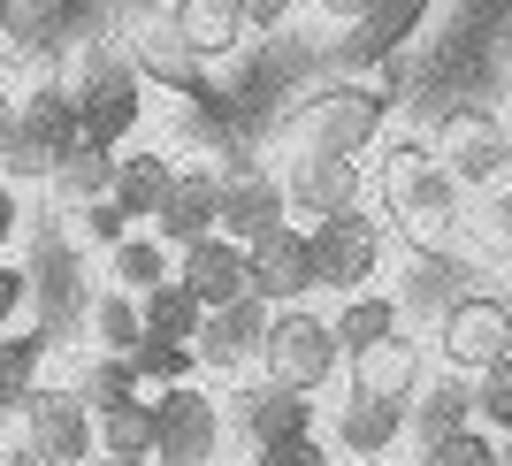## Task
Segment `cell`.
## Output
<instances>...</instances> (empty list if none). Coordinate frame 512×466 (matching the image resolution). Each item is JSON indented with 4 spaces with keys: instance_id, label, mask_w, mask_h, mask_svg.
I'll list each match as a JSON object with an SVG mask.
<instances>
[{
    "instance_id": "1",
    "label": "cell",
    "mask_w": 512,
    "mask_h": 466,
    "mask_svg": "<svg viewBox=\"0 0 512 466\" xmlns=\"http://www.w3.org/2000/svg\"><path fill=\"white\" fill-rule=\"evenodd\" d=\"M383 207H390V230L406 237V253H451L467 191H459V176L436 161V146L398 138L390 161H383Z\"/></svg>"
},
{
    "instance_id": "2",
    "label": "cell",
    "mask_w": 512,
    "mask_h": 466,
    "mask_svg": "<svg viewBox=\"0 0 512 466\" xmlns=\"http://www.w3.org/2000/svg\"><path fill=\"white\" fill-rule=\"evenodd\" d=\"M390 115V92L375 85H329L314 100H299L283 115V146L291 153H337V161H360L375 146V130Z\"/></svg>"
},
{
    "instance_id": "3",
    "label": "cell",
    "mask_w": 512,
    "mask_h": 466,
    "mask_svg": "<svg viewBox=\"0 0 512 466\" xmlns=\"http://www.w3.org/2000/svg\"><path fill=\"white\" fill-rule=\"evenodd\" d=\"M69 107H77V138H92V146H123L130 130H138V69H130L123 46L92 39L77 54Z\"/></svg>"
},
{
    "instance_id": "4",
    "label": "cell",
    "mask_w": 512,
    "mask_h": 466,
    "mask_svg": "<svg viewBox=\"0 0 512 466\" xmlns=\"http://www.w3.org/2000/svg\"><path fill=\"white\" fill-rule=\"evenodd\" d=\"M77 146V107H69V85H39L23 107H8V130H0V169L8 176H46L54 153Z\"/></svg>"
},
{
    "instance_id": "5",
    "label": "cell",
    "mask_w": 512,
    "mask_h": 466,
    "mask_svg": "<svg viewBox=\"0 0 512 466\" xmlns=\"http://www.w3.org/2000/svg\"><path fill=\"white\" fill-rule=\"evenodd\" d=\"M260 360L283 390H321L329 367H337V329L299 306H268V337H260Z\"/></svg>"
},
{
    "instance_id": "6",
    "label": "cell",
    "mask_w": 512,
    "mask_h": 466,
    "mask_svg": "<svg viewBox=\"0 0 512 466\" xmlns=\"http://www.w3.org/2000/svg\"><path fill=\"white\" fill-rule=\"evenodd\" d=\"M306 253H314V283H329V291H360V283L375 276V260H383V230H375L360 207H337V214H314Z\"/></svg>"
},
{
    "instance_id": "7",
    "label": "cell",
    "mask_w": 512,
    "mask_h": 466,
    "mask_svg": "<svg viewBox=\"0 0 512 466\" xmlns=\"http://www.w3.org/2000/svg\"><path fill=\"white\" fill-rule=\"evenodd\" d=\"M436 337H444L451 375H482L497 352H512V306L505 298L467 291V298H451L444 314H436Z\"/></svg>"
},
{
    "instance_id": "8",
    "label": "cell",
    "mask_w": 512,
    "mask_h": 466,
    "mask_svg": "<svg viewBox=\"0 0 512 466\" xmlns=\"http://www.w3.org/2000/svg\"><path fill=\"white\" fill-rule=\"evenodd\" d=\"M245 291L260 306H299L314 291V253H306V230L291 222H268V230L245 245Z\"/></svg>"
},
{
    "instance_id": "9",
    "label": "cell",
    "mask_w": 512,
    "mask_h": 466,
    "mask_svg": "<svg viewBox=\"0 0 512 466\" xmlns=\"http://www.w3.org/2000/svg\"><path fill=\"white\" fill-rule=\"evenodd\" d=\"M214 444H222V413H214L199 390L169 382V390L153 398V459L161 466H207Z\"/></svg>"
},
{
    "instance_id": "10",
    "label": "cell",
    "mask_w": 512,
    "mask_h": 466,
    "mask_svg": "<svg viewBox=\"0 0 512 466\" xmlns=\"http://www.w3.org/2000/svg\"><path fill=\"white\" fill-rule=\"evenodd\" d=\"M16 413H23V451H39L46 466L92 459V413L77 405V390H31Z\"/></svg>"
},
{
    "instance_id": "11",
    "label": "cell",
    "mask_w": 512,
    "mask_h": 466,
    "mask_svg": "<svg viewBox=\"0 0 512 466\" xmlns=\"http://www.w3.org/2000/svg\"><path fill=\"white\" fill-rule=\"evenodd\" d=\"M505 146H512V130L497 123L490 107H459L444 123V138H436V161L459 176V191H482L505 176Z\"/></svg>"
},
{
    "instance_id": "12",
    "label": "cell",
    "mask_w": 512,
    "mask_h": 466,
    "mask_svg": "<svg viewBox=\"0 0 512 466\" xmlns=\"http://www.w3.org/2000/svg\"><path fill=\"white\" fill-rule=\"evenodd\" d=\"M214 176H222V199H214V230H222V237L253 245L268 222H283V184L253 169V153H230Z\"/></svg>"
},
{
    "instance_id": "13",
    "label": "cell",
    "mask_w": 512,
    "mask_h": 466,
    "mask_svg": "<svg viewBox=\"0 0 512 466\" xmlns=\"http://www.w3.org/2000/svg\"><path fill=\"white\" fill-rule=\"evenodd\" d=\"M230 421L253 451H268V444H291V436H314V398H306V390H283V382L268 375V382H245L230 398Z\"/></svg>"
},
{
    "instance_id": "14",
    "label": "cell",
    "mask_w": 512,
    "mask_h": 466,
    "mask_svg": "<svg viewBox=\"0 0 512 466\" xmlns=\"http://www.w3.org/2000/svg\"><path fill=\"white\" fill-rule=\"evenodd\" d=\"M260 337H268V306L245 291V298H230V306H207V314H199L192 360H207V367H222V375H230V367L260 360Z\"/></svg>"
},
{
    "instance_id": "15",
    "label": "cell",
    "mask_w": 512,
    "mask_h": 466,
    "mask_svg": "<svg viewBox=\"0 0 512 466\" xmlns=\"http://www.w3.org/2000/svg\"><path fill=\"white\" fill-rule=\"evenodd\" d=\"M176 283H184L199 306H230V298H245V245L222 237V230L192 237L184 260H176Z\"/></svg>"
},
{
    "instance_id": "16",
    "label": "cell",
    "mask_w": 512,
    "mask_h": 466,
    "mask_svg": "<svg viewBox=\"0 0 512 466\" xmlns=\"http://www.w3.org/2000/svg\"><path fill=\"white\" fill-rule=\"evenodd\" d=\"M214 199H222V176L214 169H169V191L153 207V230L161 245H192V237L214 230Z\"/></svg>"
},
{
    "instance_id": "17",
    "label": "cell",
    "mask_w": 512,
    "mask_h": 466,
    "mask_svg": "<svg viewBox=\"0 0 512 466\" xmlns=\"http://www.w3.org/2000/svg\"><path fill=\"white\" fill-rule=\"evenodd\" d=\"M283 207H299V214L360 207V161H337V153H299V161H291V176H283Z\"/></svg>"
},
{
    "instance_id": "18",
    "label": "cell",
    "mask_w": 512,
    "mask_h": 466,
    "mask_svg": "<svg viewBox=\"0 0 512 466\" xmlns=\"http://www.w3.org/2000/svg\"><path fill=\"white\" fill-rule=\"evenodd\" d=\"M352 360V390H383V398H413L421 390V352H413V337H375L360 344V352H344Z\"/></svg>"
},
{
    "instance_id": "19",
    "label": "cell",
    "mask_w": 512,
    "mask_h": 466,
    "mask_svg": "<svg viewBox=\"0 0 512 466\" xmlns=\"http://www.w3.org/2000/svg\"><path fill=\"white\" fill-rule=\"evenodd\" d=\"M169 31L192 46L199 62H222V54L245 39V8H237V0H176V8H169Z\"/></svg>"
},
{
    "instance_id": "20",
    "label": "cell",
    "mask_w": 512,
    "mask_h": 466,
    "mask_svg": "<svg viewBox=\"0 0 512 466\" xmlns=\"http://www.w3.org/2000/svg\"><path fill=\"white\" fill-rule=\"evenodd\" d=\"M337 436L344 451H360V459H375L383 444H398L406 436V398H383V390H352L337 413Z\"/></svg>"
},
{
    "instance_id": "21",
    "label": "cell",
    "mask_w": 512,
    "mask_h": 466,
    "mask_svg": "<svg viewBox=\"0 0 512 466\" xmlns=\"http://www.w3.org/2000/svg\"><path fill=\"white\" fill-rule=\"evenodd\" d=\"M46 184L62 191L69 207H92V199H107V184H115V146H92V138L62 146V153H54V169H46Z\"/></svg>"
},
{
    "instance_id": "22",
    "label": "cell",
    "mask_w": 512,
    "mask_h": 466,
    "mask_svg": "<svg viewBox=\"0 0 512 466\" xmlns=\"http://www.w3.org/2000/svg\"><path fill=\"white\" fill-rule=\"evenodd\" d=\"M406 421L421 428V444H436V436H451V428H467L474 421V375H444V382H428V390H413Z\"/></svg>"
},
{
    "instance_id": "23",
    "label": "cell",
    "mask_w": 512,
    "mask_h": 466,
    "mask_svg": "<svg viewBox=\"0 0 512 466\" xmlns=\"http://www.w3.org/2000/svg\"><path fill=\"white\" fill-rule=\"evenodd\" d=\"M130 69H138V77H161V85H176V92H199V54L176 39L169 23H146V31H138Z\"/></svg>"
},
{
    "instance_id": "24",
    "label": "cell",
    "mask_w": 512,
    "mask_h": 466,
    "mask_svg": "<svg viewBox=\"0 0 512 466\" xmlns=\"http://www.w3.org/2000/svg\"><path fill=\"white\" fill-rule=\"evenodd\" d=\"M199 314H207V306H199L176 276H161L153 291H138V329H146V337H161V344H192Z\"/></svg>"
},
{
    "instance_id": "25",
    "label": "cell",
    "mask_w": 512,
    "mask_h": 466,
    "mask_svg": "<svg viewBox=\"0 0 512 466\" xmlns=\"http://www.w3.org/2000/svg\"><path fill=\"white\" fill-rule=\"evenodd\" d=\"M161 191H169V161H161V153H115V184H107V199H115L130 222H153Z\"/></svg>"
},
{
    "instance_id": "26",
    "label": "cell",
    "mask_w": 512,
    "mask_h": 466,
    "mask_svg": "<svg viewBox=\"0 0 512 466\" xmlns=\"http://www.w3.org/2000/svg\"><path fill=\"white\" fill-rule=\"evenodd\" d=\"M100 421V451H123V459H153V398H115L92 413Z\"/></svg>"
},
{
    "instance_id": "27",
    "label": "cell",
    "mask_w": 512,
    "mask_h": 466,
    "mask_svg": "<svg viewBox=\"0 0 512 466\" xmlns=\"http://www.w3.org/2000/svg\"><path fill=\"white\" fill-rule=\"evenodd\" d=\"M451 298H467V260L459 253H421V268H413V283H406V314H444Z\"/></svg>"
},
{
    "instance_id": "28",
    "label": "cell",
    "mask_w": 512,
    "mask_h": 466,
    "mask_svg": "<svg viewBox=\"0 0 512 466\" xmlns=\"http://www.w3.org/2000/svg\"><path fill=\"white\" fill-rule=\"evenodd\" d=\"M130 390H138V367H130V352H92L85 375H77V405H85V413H100V405L130 398Z\"/></svg>"
},
{
    "instance_id": "29",
    "label": "cell",
    "mask_w": 512,
    "mask_h": 466,
    "mask_svg": "<svg viewBox=\"0 0 512 466\" xmlns=\"http://www.w3.org/2000/svg\"><path fill=\"white\" fill-rule=\"evenodd\" d=\"M329 329H337V352H360V344H375V337L398 329V306H390V298H352Z\"/></svg>"
},
{
    "instance_id": "30",
    "label": "cell",
    "mask_w": 512,
    "mask_h": 466,
    "mask_svg": "<svg viewBox=\"0 0 512 466\" xmlns=\"http://www.w3.org/2000/svg\"><path fill=\"white\" fill-rule=\"evenodd\" d=\"M39 382V337H0V413H16Z\"/></svg>"
},
{
    "instance_id": "31",
    "label": "cell",
    "mask_w": 512,
    "mask_h": 466,
    "mask_svg": "<svg viewBox=\"0 0 512 466\" xmlns=\"http://www.w3.org/2000/svg\"><path fill=\"white\" fill-rule=\"evenodd\" d=\"M107 253H115V283H123V291H153V283L169 276V268H161V237H115Z\"/></svg>"
},
{
    "instance_id": "32",
    "label": "cell",
    "mask_w": 512,
    "mask_h": 466,
    "mask_svg": "<svg viewBox=\"0 0 512 466\" xmlns=\"http://www.w3.org/2000/svg\"><path fill=\"white\" fill-rule=\"evenodd\" d=\"M92 337H100V352H130V344L146 337V329H138V298L107 291L100 306H92Z\"/></svg>"
},
{
    "instance_id": "33",
    "label": "cell",
    "mask_w": 512,
    "mask_h": 466,
    "mask_svg": "<svg viewBox=\"0 0 512 466\" xmlns=\"http://www.w3.org/2000/svg\"><path fill=\"white\" fill-rule=\"evenodd\" d=\"M421 8H428V0H375V8H367V54H383V46H398V39H406V31H413V23H421Z\"/></svg>"
},
{
    "instance_id": "34",
    "label": "cell",
    "mask_w": 512,
    "mask_h": 466,
    "mask_svg": "<svg viewBox=\"0 0 512 466\" xmlns=\"http://www.w3.org/2000/svg\"><path fill=\"white\" fill-rule=\"evenodd\" d=\"M130 367H138V382H184V375H192V344L138 337V344H130Z\"/></svg>"
},
{
    "instance_id": "35",
    "label": "cell",
    "mask_w": 512,
    "mask_h": 466,
    "mask_svg": "<svg viewBox=\"0 0 512 466\" xmlns=\"http://www.w3.org/2000/svg\"><path fill=\"white\" fill-rule=\"evenodd\" d=\"M474 413H482V421H497V428L512 421V352H497V360L474 375Z\"/></svg>"
},
{
    "instance_id": "36",
    "label": "cell",
    "mask_w": 512,
    "mask_h": 466,
    "mask_svg": "<svg viewBox=\"0 0 512 466\" xmlns=\"http://www.w3.org/2000/svg\"><path fill=\"white\" fill-rule=\"evenodd\" d=\"M421 451H428L421 466H497V444L474 436V428H451V436H436V444H421Z\"/></svg>"
},
{
    "instance_id": "37",
    "label": "cell",
    "mask_w": 512,
    "mask_h": 466,
    "mask_svg": "<svg viewBox=\"0 0 512 466\" xmlns=\"http://www.w3.org/2000/svg\"><path fill=\"white\" fill-rule=\"evenodd\" d=\"M474 237H482V253H497V260H512V184L497 191L490 207H474Z\"/></svg>"
},
{
    "instance_id": "38",
    "label": "cell",
    "mask_w": 512,
    "mask_h": 466,
    "mask_svg": "<svg viewBox=\"0 0 512 466\" xmlns=\"http://www.w3.org/2000/svg\"><path fill=\"white\" fill-rule=\"evenodd\" d=\"M253 466H329V459H321V444H314V436H291V444H268Z\"/></svg>"
},
{
    "instance_id": "39",
    "label": "cell",
    "mask_w": 512,
    "mask_h": 466,
    "mask_svg": "<svg viewBox=\"0 0 512 466\" xmlns=\"http://www.w3.org/2000/svg\"><path fill=\"white\" fill-rule=\"evenodd\" d=\"M77 214H85V230H92V237H100V245H115V237H123V230H130V214H123V207H115V199H92V207H77Z\"/></svg>"
},
{
    "instance_id": "40",
    "label": "cell",
    "mask_w": 512,
    "mask_h": 466,
    "mask_svg": "<svg viewBox=\"0 0 512 466\" xmlns=\"http://www.w3.org/2000/svg\"><path fill=\"white\" fill-rule=\"evenodd\" d=\"M237 8H245V31H268V23L291 16V0H237Z\"/></svg>"
},
{
    "instance_id": "41",
    "label": "cell",
    "mask_w": 512,
    "mask_h": 466,
    "mask_svg": "<svg viewBox=\"0 0 512 466\" xmlns=\"http://www.w3.org/2000/svg\"><path fill=\"white\" fill-rule=\"evenodd\" d=\"M23 306V268H0V321Z\"/></svg>"
},
{
    "instance_id": "42",
    "label": "cell",
    "mask_w": 512,
    "mask_h": 466,
    "mask_svg": "<svg viewBox=\"0 0 512 466\" xmlns=\"http://www.w3.org/2000/svg\"><path fill=\"white\" fill-rule=\"evenodd\" d=\"M321 8H329V16H337V23H360L367 8H375V0H321Z\"/></svg>"
},
{
    "instance_id": "43",
    "label": "cell",
    "mask_w": 512,
    "mask_h": 466,
    "mask_svg": "<svg viewBox=\"0 0 512 466\" xmlns=\"http://www.w3.org/2000/svg\"><path fill=\"white\" fill-rule=\"evenodd\" d=\"M8 230H16V199H8V184H0V245H8Z\"/></svg>"
},
{
    "instance_id": "44",
    "label": "cell",
    "mask_w": 512,
    "mask_h": 466,
    "mask_svg": "<svg viewBox=\"0 0 512 466\" xmlns=\"http://www.w3.org/2000/svg\"><path fill=\"white\" fill-rule=\"evenodd\" d=\"M85 466H153V459H123V451H100V459H85Z\"/></svg>"
},
{
    "instance_id": "45",
    "label": "cell",
    "mask_w": 512,
    "mask_h": 466,
    "mask_svg": "<svg viewBox=\"0 0 512 466\" xmlns=\"http://www.w3.org/2000/svg\"><path fill=\"white\" fill-rule=\"evenodd\" d=\"M497 466H512V421H505V451H497Z\"/></svg>"
},
{
    "instance_id": "46",
    "label": "cell",
    "mask_w": 512,
    "mask_h": 466,
    "mask_svg": "<svg viewBox=\"0 0 512 466\" xmlns=\"http://www.w3.org/2000/svg\"><path fill=\"white\" fill-rule=\"evenodd\" d=\"M16 466H46V459H39V451H16Z\"/></svg>"
},
{
    "instance_id": "47",
    "label": "cell",
    "mask_w": 512,
    "mask_h": 466,
    "mask_svg": "<svg viewBox=\"0 0 512 466\" xmlns=\"http://www.w3.org/2000/svg\"><path fill=\"white\" fill-rule=\"evenodd\" d=\"M0 130H8V92H0Z\"/></svg>"
},
{
    "instance_id": "48",
    "label": "cell",
    "mask_w": 512,
    "mask_h": 466,
    "mask_svg": "<svg viewBox=\"0 0 512 466\" xmlns=\"http://www.w3.org/2000/svg\"><path fill=\"white\" fill-rule=\"evenodd\" d=\"M505 184H512V146H505Z\"/></svg>"
}]
</instances>
